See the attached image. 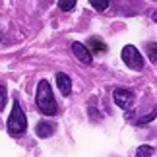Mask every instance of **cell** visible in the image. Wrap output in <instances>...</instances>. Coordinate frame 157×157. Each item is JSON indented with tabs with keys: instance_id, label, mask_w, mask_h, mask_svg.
I'll list each match as a JSON object with an SVG mask.
<instances>
[{
	"instance_id": "1",
	"label": "cell",
	"mask_w": 157,
	"mask_h": 157,
	"mask_svg": "<svg viewBox=\"0 0 157 157\" xmlns=\"http://www.w3.org/2000/svg\"><path fill=\"white\" fill-rule=\"evenodd\" d=\"M35 101H37V107H39V111L43 113V114H47V117H51V114H56L58 107H56V101H54L51 83L47 82V80H41V82H39Z\"/></svg>"
},
{
	"instance_id": "2",
	"label": "cell",
	"mask_w": 157,
	"mask_h": 157,
	"mask_svg": "<svg viewBox=\"0 0 157 157\" xmlns=\"http://www.w3.org/2000/svg\"><path fill=\"white\" fill-rule=\"evenodd\" d=\"M6 128H8V132L12 136H21V134H25V130H27V118H25V114H23L17 101H14V107H12V113L8 117Z\"/></svg>"
},
{
	"instance_id": "3",
	"label": "cell",
	"mask_w": 157,
	"mask_h": 157,
	"mask_svg": "<svg viewBox=\"0 0 157 157\" xmlns=\"http://www.w3.org/2000/svg\"><path fill=\"white\" fill-rule=\"evenodd\" d=\"M122 60L130 66V68H134V70H142L144 68L142 54H140V51H138L136 47H132V45H126L122 49Z\"/></svg>"
},
{
	"instance_id": "4",
	"label": "cell",
	"mask_w": 157,
	"mask_h": 157,
	"mask_svg": "<svg viewBox=\"0 0 157 157\" xmlns=\"http://www.w3.org/2000/svg\"><path fill=\"white\" fill-rule=\"evenodd\" d=\"M113 99H114V103H117L120 109H128V107L132 105V101H134V93H132L130 89L118 87V89H114Z\"/></svg>"
},
{
	"instance_id": "5",
	"label": "cell",
	"mask_w": 157,
	"mask_h": 157,
	"mask_svg": "<svg viewBox=\"0 0 157 157\" xmlns=\"http://www.w3.org/2000/svg\"><path fill=\"white\" fill-rule=\"evenodd\" d=\"M72 52L76 54V58L80 60V62L91 64L93 56H91V52H89V49H87L86 45H82V43H78V41H74V43H72Z\"/></svg>"
},
{
	"instance_id": "6",
	"label": "cell",
	"mask_w": 157,
	"mask_h": 157,
	"mask_svg": "<svg viewBox=\"0 0 157 157\" xmlns=\"http://www.w3.org/2000/svg\"><path fill=\"white\" fill-rule=\"evenodd\" d=\"M56 86H58L60 93H62L64 97L70 95V91H72V80L64 74V72H58V74H56Z\"/></svg>"
},
{
	"instance_id": "7",
	"label": "cell",
	"mask_w": 157,
	"mask_h": 157,
	"mask_svg": "<svg viewBox=\"0 0 157 157\" xmlns=\"http://www.w3.org/2000/svg\"><path fill=\"white\" fill-rule=\"evenodd\" d=\"M35 132H37L39 138H49L54 134V124L47 122V120H41V122L37 124V128H35Z\"/></svg>"
},
{
	"instance_id": "8",
	"label": "cell",
	"mask_w": 157,
	"mask_h": 157,
	"mask_svg": "<svg viewBox=\"0 0 157 157\" xmlns=\"http://www.w3.org/2000/svg\"><path fill=\"white\" fill-rule=\"evenodd\" d=\"M87 49H91L95 52H107V45L103 43V41H99L97 37H91L87 41Z\"/></svg>"
},
{
	"instance_id": "9",
	"label": "cell",
	"mask_w": 157,
	"mask_h": 157,
	"mask_svg": "<svg viewBox=\"0 0 157 157\" xmlns=\"http://www.w3.org/2000/svg\"><path fill=\"white\" fill-rule=\"evenodd\" d=\"M76 6V0H58V8L62 12H70Z\"/></svg>"
},
{
	"instance_id": "10",
	"label": "cell",
	"mask_w": 157,
	"mask_h": 157,
	"mask_svg": "<svg viewBox=\"0 0 157 157\" xmlns=\"http://www.w3.org/2000/svg\"><path fill=\"white\" fill-rule=\"evenodd\" d=\"M149 155H153L151 146H142V147H138V151H136V157H149Z\"/></svg>"
},
{
	"instance_id": "11",
	"label": "cell",
	"mask_w": 157,
	"mask_h": 157,
	"mask_svg": "<svg viewBox=\"0 0 157 157\" xmlns=\"http://www.w3.org/2000/svg\"><path fill=\"white\" fill-rule=\"evenodd\" d=\"M91 2V6L97 12H103V10H107V6H109V0H89Z\"/></svg>"
},
{
	"instance_id": "12",
	"label": "cell",
	"mask_w": 157,
	"mask_h": 157,
	"mask_svg": "<svg viewBox=\"0 0 157 157\" xmlns=\"http://www.w3.org/2000/svg\"><path fill=\"white\" fill-rule=\"evenodd\" d=\"M6 101H8V95H6V87L0 86V111H4Z\"/></svg>"
}]
</instances>
